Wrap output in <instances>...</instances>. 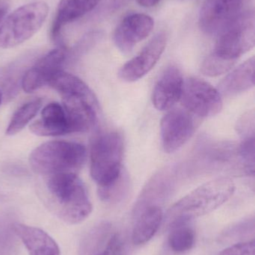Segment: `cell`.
<instances>
[{
    "label": "cell",
    "instance_id": "6da1fadb",
    "mask_svg": "<svg viewBox=\"0 0 255 255\" xmlns=\"http://www.w3.org/2000/svg\"><path fill=\"white\" fill-rule=\"evenodd\" d=\"M49 85L62 98V107L71 133H84L94 127L97 121L98 103L83 81L61 71Z\"/></svg>",
    "mask_w": 255,
    "mask_h": 255
},
{
    "label": "cell",
    "instance_id": "7a4b0ae2",
    "mask_svg": "<svg viewBox=\"0 0 255 255\" xmlns=\"http://www.w3.org/2000/svg\"><path fill=\"white\" fill-rule=\"evenodd\" d=\"M49 203L61 220L70 225L85 221L92 211V205L82 180L76 173L56 174L46 181Z\"/></svg>",
    "mask_w": 255,
    "mask_h": 255
},
{
    "label": "cell",
    "instance_id": "3957f363",
    "mask_svg": "<svg viewBox=\"0 0 255 255\" xmlns=\"http://www.w3.org/2000/svg\"><path fill=\"white\" fill-rule=\"evenodd\" d=\"M235 189L233 180L227 177L208 181L177 202L168 211L166 223L172 228L210 214L228 202Z\"/></svg>",
    "mask_w": 255,
    "mask_h": 255
},
{
    "label": "cell",
    "instance_id": "277c9868",
    "mask_svg": "<svg viewBox=\"0 0 255 255\" xmlns=\"http://www.w3.org/2000/svg\"><path fill=\"white\" fill-rule=\"evenodd\" d=\"M86 155V148L79 142L49 141L33 150L29 163L34 172L45 176L76 173L83 166Z\"/></svg>",
    "mask_w": 255,
    "mask_h": 255
},
{
    "label": "cell",
    "instance_id": "5b68a950",
    "mask_svg": "<svg viewBox=\"0 0 255 255\" xmlns=\"http://www.w3.org/2000/svg\"><path fill=\"white\" fill-rule=\"evenodd\" d=\"M123 150V138L117 132L103 133L93 141L90 172L98 188L110 185L122 173Z\"/></svg>",
    "mask_w": 255,
    "mask_h": 255
},
{
    "label": "cell",
    "instance_id": "8992f818",
    "mask_svg": "<svg viewBox=\"0 0 255 255\" xmlns=\"http://www.w3.org/2000/svg\"><path fill=\"white\" fill-rule=\"evenodd\" d=\"M49 13L44 1L24 4L10 13L0 25V48L15 47L31 38L41 28Z\"/></svg>",
    "mask_w": 255,
    "mask_h": 255
},
{
    "label": "cell",
    "instance_id": "52a82bcc",
    "mask_svg": "<svg viewBox=\"0 0 255 255\" xmlns=\"http://www.w3.org/2000/svg\"><path fill=\"white\" fill-rule=\"evenodd\" d=\"M255 13L249 10L240 16L217 36L215 48L211 53L236 64L244 54L255 46Z\"/></svg>",
    "mask_w": 255,
    "mask_h": 255
},
{
    "label": "cell",
    "instance_id": "ba28073f",
    "mask_svg": "<svg viewBox=\"0 0 255 255\" xmlns=\"http://www.w3.org/2000/svg\"><path fill=\"white\" fill-rule=\"evenodd\" d=\"M180 101L184 109L199 118H212L221 112L223 103L220 91L203 79L184 81Z\"/></svg>",
    "mask_w": 255,
    "mask_h": 255
},
{
    "label": "cell",
    "instance_id": "9c48e42d",
    "mask_svg": "<svg viewBox=\"0 0 255 255\" xmlns=\"http://www.w3.org/2000/svg\"><path fill=\"white\" fill-rule=\"evenodd\" d=\"M196 128L195 115L186 109H174L161 121L162 146L165 152H175L193 136Z\"/></svg>",
    "mask_w": 255,
    "mask_h": 255
},
{
    "label": "cell",
    "instance_id": "30bf717a",
    "mask_svg": "<svg viewBox=\"0 0 255 255\" xmlns=\"http://www.w3.org/2000/svg\"><path fill=\"white\" fill-rule=\"evenodd\" d=\"M242 0H206L199 13L201 30L218 36L241 14Z\"/></svg>",
    "mask_w": 255,
    "mask_h": 255
},
{
    "label": "cell",
    "instance_id": "8fae6325",
    "mask_svg": "<svg viewBox=\"0 0 255 255\" xmlns=\"http://www.w3.org/2000/svg\"><path fill=\"white\" fill-rule=\"evenodd\" d=\"M167 43L166 33L156 34L134 58L127 61L118 72V76L126 82L139 80L148 74L163 55Z\"/></svg>",
    "mask_w": 255,
    "mask_h": 255
},
{
    "label": "cell",
    "instance_id": "7c38bea8",
    "mask_svg": "<svg viewBox=\"0 0 255 255\" xmlns=\"http://www.w3.org/2000/svg\"><path fill=\"white\" fill-rule=\"evenodd\" d=\"M154 19L145 13H133L122 19L115 28L113 40L121 52L128 54L154 29Z\"/></svg>",
    "mask_w": 255,
    "mask_h": 255
},
{
    "label": "cell",
    "instance_id": "4fadbf2b",
    "mask_svg": "<svg viewBox=\"0 0 255 255\" xmlns=\"http://www.w3.org/2000/svg\"><path fill=\"white\" fill-rule=\"evenodd\" d=\"M65 59V48L58 47L48 52L24 75L22 79L23 91L32 93L49 85L52 79L62 71L61 67Z\"/></svg>",
    "mask_w": 255,
    "mask_h": 255
},
{
    "label": "cell",
    "instance_id": "5bb4252c",
    "mask_svg": "<svg viewBox=\"0 0 255 255\" xmlns=\"http://www.w3.org/2000/svg\"><path fill=\"white\" fill-rule=\"evenodd\" d=\"M184 78L177 66L171 65L163 71L153 91L152 102L159 111H168L181 100Z\"/></svg>",
    "mask_w": 255,
    "mask_h": 255
},
{
    "label": "cell",
    "instance_id": "9a60e30c",
    "mask_svg": "<svg viewBox=\"0 0 255 255\" xmlns=\"http://www.w3.org/2000/svg\"><path fill=\"white\" fill-rule=\"evenodd\" d=\"M101 0H61L51 28V37L54 41L65 48L61 40V29L64 25L82 17L92 10ZM66 49V48H65Z\"/></svg>",
    "mask_w": 255,
    "mask_h": 255
},
{
    "label": "cell",
    "instance_id": "2e32d148",
    "mask_svg": "<svg viewBox=\"0 0 255 255\" xmlns=\"http://www.w3.org/2000/svg\"><path fill=\"white\" fill-rule=\"evenodd\" d=\"M34 134L41 136H56L70 133L65 112L57 103H49L43 108L40 119L30 126Z\"/></svg>",
    "mask_w": 255,
    "mask_h": 255
},
{
    "label": "cell",
    "instance_id": "e0dca14e",
    "mask_svg": "<svg viewBox=\"0 0 255 255\" xmlns=\"http://www.w3.org/2000/svg\"><path fill=\"white\" fill-rule=\"evenodd\" d=\"M13 230L29 255H61L58 244L44 231L19 223L13 225Z\"/></svg>",
    "mask_w": 255,
    "mask_h": 255
},
{
    "label": "cell",
    "instance_id": "ac0fdd59",
    "mask_svg": "<svg viewBox=\"0 0 255 255\" xmlns=\"http://www.w3.org/2000/svg\"><path fill=\"white\" fill-rule=\"evenodd\" d=\"M255 57L238 66L220 84V92L226 97L238 95L255 85Z\"/></svg>",
    "mask_w": 255,
    "mask_h": 255
},
{
    "label": "cell",
    "instance_id": "d6986e66",
    "mask_svg": "<svg viewBox=\"0 0 255 255\" xmlns=\"http://www.w3.org/2000/svg\"><path fill=\"white\" fill-rule=\"evenodd\" d=\"M136 217L132 241L135 245H142L151 241L160 229L163 213L160 206L154 205L142 210Z\"/></svg>",
    "mask_w": 255,
    "mask_h": 255
},
{
    "label": "cell",
    "instance_id": "ffe728a7",
    "mask_svg": "<svg viewBox=\"0 0 255 255\" xmlns=\"http://www.w3.org/2000/svg\"><path fill=\"white\" fill-rule=\"evenodd\" d=\"M43 101L40 99H36L22 105L13 114L6 130V134L13 136L20 132L36 116L37 112L41 109Z\"/></svg>",
    "mask_w": 255,
    "mask_h": 255
},
{
    "label": "cell",
    "instance_id": "44dd1931",
    "mask_svg": "<svg viewBox=\"0 0 255 255\" xmlns=\"http://www.w3.org/2000/svg\"><path fill=\"white\" fill-rule=\"evenodd\" d=\"M169 236V246L172 251L184 253L193 249L196 241L194 230L187 223L177 225L170 228Z\"/></svg>",
    "mask_w": 255,
    "mask_h": 255
},
{
    "label": "cell",
    "instance_id": "7402d4cb",
    "mask_svg": "<svg viewBox=\"0 0 255 255\" xmlns=\"http://www.w3.org/2000/svg\"><path fill=\"white\" fill-rule=\"evenodd\" d=\"M130 186V181L126 172L123 170L119 178L105 187L98 188L99 197L102 201L106 202H118L127 193Z\"/></svg>",
    "mask_w": 255,
    "mask_h": 255
},
{
    "label": "cell",
    "instance_id": "603a6c76",
    "mask_svg": "<svg viewBox=\"0 0 255 255\" xmlns=\"http://www.w3.org/2000/svg\"><path fill=\"white\" fill-rule=\"evenodd\" d=\"M109 226L101 223L94 227L84 238L81 244V255H92L99 248L103 240L107 236Z\"/></svg>",
    "mask_w": 255,
    "mask_h": 255
},
{
    "label": "cell",
    "instance_id": "cb8c5ba5",
    "mask_svg": "<svg viewBox=\"0 0 255 255\" xmlns=\"http://www.w3.org/2000/svg\"><path fill=\"white\" fill-rule=\"evenodd\" d=\"M235 65L234 63L225 61L211 53L202 64V73L205 76L215 77L227 73Z\"/></svg>",
    "mask_w": 255,
    "mask_h": 255
},
{
    "label": "cell",
    "instance_id": "d4e9b609",
    "mask_svg": "<svg viewBox=\"0 0 255 255\" xmlns=\"http://www.w3.org/2000/svg\"><path fill=\"white\" fill-rule=\"evenodd\" d=\"M238 155L242 162L244 172L250 175L255 174V138L244 139L238 147Z\"/></svg>",
    "mask_w": 255,
    "mask_h": 255
},
{
    "label": "cell",
    "instance_id": "484cf974",
    "mask_svg": "<svg viewBox=\"0 0 255 255\" xmlns=\"http://www.w3.org/2000/svg\"><path fill=\"white\" fill-rule=\"evenodd\" d=\"M255 111L246 112L237 123V132L242 140L255 138Z\"/></svg>",
    "mask_w": 255,
    "mask_h": 255
},
{
    "label": "cell",
    "instance_id": "4316f807",
    "mask_svg": "<svg viewBox=\"0 0 255 255\" xmlns=\"http://www.w3.org/2000/svg\"><path fill=\"white\" fill-rule=\"evenodd\" d=\"M218 255H255L254 241L235 244L223 250Z\"/></svg>",
    "mask_w": 255,
    "mask_h": 255
},
{
    "label": "cell",
    "instance_id": "83f0119b",
    "mask_svg": "<svg viewBox=\"0 0 255 255\" xmlns=\"http://www.w3.org/2000/svg\"><path fill=\"white\" fill-rule=\"evenodd\" d=\"M103 255H124V246L119 235H114L108 242Z\"/></svg>",
    "mask_w": 255,
    "mask_h": 255
},
{
    "label": "cell",
    "instance_id": "f1b7e54d",
    "mask_svg": "<svg viewBox=\"0 0 255 255\" xmlns=\"http://www.w3.org/2000/svg\"><path fill=\"white\" fill-rule=\"evenodd\" d=\"M139 5L145 7H151L157 5L161 0H136Z\"/></svg>",
    "mask_w": 255,
    "mask_h": 255
},
{
    "label": "cell",
    "instance_id": "f546056e",
    "mask_svg": "<svg viewBox=\"0 0 255 255\" xmlns=\"http://www.w3.org/2000/svg\"><path fill=\"white\" fill-rule=\"evenodd\" d=\"M8 10V5L6 3L0 2V23L2 22Z\"/></svg>",
    "mask_w": 255,
    "mask_h": 255
},
{
    "label": "cell",
    "instance_id": "4dcf8cb0",
    "mask_svg": "<svg viewBox=\"0 0 255 255\" xmlns=\"http://www.w3.org/2000/svg\"><path fill=\"white\" fill-rule=\"evenodd\" d=\"M1 91H0V105H1Z\"/></svg>",
    "mask_w": 255,
    "mask_h": 255
},
{
    "label": "cell",
    "instance_id": "1f68e13d",
    "mask_svg": "<svg viewBox=\"0 0 255 255\" xmlns=\"http://www.w3.org/2000/svg\"><path fill=\"white\" fill-rule=\"evenodd\" d=\"M97 255H103V253H100V254Z\"/></svg>",
    "mask_w": 255,
    "mask_h": 255
}]
</instances>
